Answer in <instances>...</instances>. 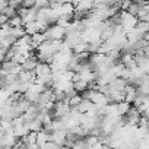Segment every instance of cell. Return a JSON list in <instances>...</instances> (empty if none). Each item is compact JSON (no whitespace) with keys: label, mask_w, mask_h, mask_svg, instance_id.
I'll return each mask as SVG.
<instances>
[{"label":"cell","mask_w":149,"mask_h":149,"mask_svg":"<svg viewBox=\"0 0 149 149\" xmlns=\"http://www.w3.org/2000/svg\"><path fill=\"white\" fill-rule=\"evenodd\" d=\"M44 35L47 40H63L66 37V28L58 24H54L44 31Z\"/></svg>","instance_id":"obj_1"},{"label":"cell","mask_w":149,"mask_h":149,"mask_svg":"<svg viewBox=\"0 0 149 149\" xmlns=\"http://www.w3.org/2000/svg\"><path fill=\"white\" fill-rule=\"evenodd\" d=\"M120 15H121V25L126 28V32L132 28H136L137 24H139V18L133 13H130L129 10H120Z\"/></svg>","instance_id":"obj_2"},{"label":"cell","mask_w":149,"mask_h":149,"mask_svg":"<svg viewBox=\"0 0 149 149\" xmlns=\"http://www.w3.org/2000/svg\"><path fill=\"white\" fill-rule=\"evenodd\" d=\"M101 32L102 28L101 26H94V28H86L82 31V40L86 42H92L97 40H101Z\"/></svg>","instance_id":"obj_3"},{"label":"cell","mask_w":149,"mask_h":149,"mask_svg":"<svg viewBox=\"0 0 149 149\" xmlns=\"http://www.w3.org/2000/svg\"><path fill=\"white\" fill-rule=\"evenodd\" d=\"M2 70H5L6 73L19 74V73L24 70V67H22V64L16 63L15 60H6V61H3V64H2Z\"/></svg>","instance_id":"obj_4"},{"label":"cell","mask_w":149,"mask_h":149,"mask_svg":"<svg viewBox=\"0 0 149 149\" xmlns=\"http://www.w3.org/2000/svg\"><path fill=\"white\" fill-rule=\"evenodd\" d=\"M127 79L124 78H116L111 84H108V89H110V94L111 92H120V91H124L126 86H127Z\"/></svg>","instance_id":"obj_5"},{"label":"cell","mask_w":149,"mask_h":149,"mask_svg":"<svg viewBox=\"0 0 149 149\" xmlns=\"http://www.w3.org/2000/svg\"><path fill=\"white\" fill-rule=\"evenodd\" d=\"M31 105H32V102H31L29 100H26L25 97H24L22 100H19V101H16V102H15V107H16V110H18L21 114H24V113H25Z\"/></svg>","instance_id":"obj_6"},{"label":"cell","mask_w":149,"mask_h":149,"mask_svg":"<svg viewBox=\"0 0 149 149\" xmlns=\"http://www.w3.org/2000/svg\"><path fill=\"white\" fill-rule=\"evenodd\" d=\"M26 124H28V127H29V130L31 132H41L42 129H44V123L37 117V118H34V120H29V121H26Z\"/></svg>","instance_id":"obj_7"},{"label":"cell","mask_w":149,"mask_h":149,"mask_svg":"<svg viewBox=\"0 0 149 149\" xmlns=\"http://www.w3.org/2000/svg\"><path fill=\"white\" fill-rule=\"evenodd\" d=\"M95 107H97V105H95V104H94L91 100H88V98H84V101H82V102H81V104H79L76 108H78L81 113H86V111H89V110H92V108H95Z\"/></svg>","instance_id":"obj_8"},{"label":"cell","mask_w":149,"mask_h":149,"mask_svg":"<svg viewBox=\"0 0 149 149\" xmlns=\"http://www.w3.org/2000/svg\"><path fill=\"white\" fill-rule=\"evenodd\" d=\"M13 130H15V134H16V137H25L31 130H29V127H28V124H26V121L24 123V124H21V126H16V127H13Z\"/></svg>","instance_id":"obj_9"},{"label":"cell","mask_w":149,"mask_h":149,"mask_svg":"<svg viewBox=\"0 0 149 149\" xmlns=\"http://www.w3.org/2000/svg\"><path fill=\"white\" fill-rule=\"evenodd\" d=\"M37 53H51V54H54L56 51H54V48H53V44H51V40H45L40 47H38V50H37Z\"/></svg>","instance_id":"obj_10"},{"label":"cell","mask_w":149,"mask_h":149,"mask_svg":"<svg viewBox=\"0 0 149 149\" xmlns=\"http://www.w3.org/2000/svg\"><path fill=\"white\" fill-rule=\"evenodd\" d=\"M38 61H40V60L37 58V56H34V57H28V58L25 60V63L22 64V67H24L25 70H35Z\"/></svg>","instance_id":"obj_11"},{"label":"cell","mask_w":149,"mask_h":149,"mask_svg":"<svg viewBox=\"0 0 149 149\" xmlns=\"http://www.w3.org/2000/svg\"><path fill=\"white\" fill-rule=\"evenodd\" d=\"M73 86H74V89H78L79 92H84L85 89H88L89 88V82H86L85 79H78V81H74L73 82Z\"/></svg>","instance_id":"obj_12"},{"label":"cell","mask_w":149,"mask_h":149,"mask_svg":"<svg viewBox=\"0 0 149 149\" xmlns=\"http://www.w3.org/2000/svg\"><path fill=\"white\" fill-rule=\"evenodd\" d=\"M113 35H114V25H107V26L102 29V32H101V40L105 41V40L111 38Z\"/></svg>","instance_id":"obj_13"},{"label":"cell","mask_w":149,"mask_h":149,"mask_svg":"<svg viewBox=\"0 0 149 149\" xmlns=\"http://www.w3.org/2000/svg\"><path fill=\"white\" fill-rule=\"evenodd\" d=\"M40 95H41V94H38V92H35V91H32V89H28V91L24 94V97H25L26 100H29L32 104H37V102H38Z\"/></svg>","instance_id":"obj_14"},{"label":"cell","mask_w":149,"mask_h":149,"mask_svg":"<svg viewBox=\"0 0 149 149\" xmlns=\"http://www.w3.org/2000/svg\"><path fill=\"white\" fill-rule=\"evenodd\" d=\"M117 105H118V113H120V116H126L127 114V111L130 110V107H132V102H129V101H120V102H117Z\"/></svg>","instance_id":"obj_15"},{"label":"cell","mask_w":149,"mask_h":149,"mask_svg":"<svg viewBox=\"0 0 149 149\" xmlns=\"http://www.w3.org/2000/svg\"><path fill=\"white\" fill-rule=\"evenodd\" d=\"M89 48V42H86V41H81V42H78L76 45L73 47V53H82V51H89L88 50Z\"/></svg>","instance_id":"obj_16"},{"label":"cell","mask_w":149,"mask_h":149,"mask_svg":"<svg viewBox=\"0 0 149 149\" xmlns=\"http://www.w3.org/2000/svg\"><path fill=\"white\" fill-rule=\"evenodd\" d=\"M84 101V95H79V94H76L74 97H72L70 100H69V104H70V107H78L81 102Z\"/></svg>","instance_id":"obj_17"},{"label":"cell","mask_w":149,"mask_h":149,"mask_svg":"<svg viewBox=\"0 0 149 149\" xmlns=\"http://www.w3.org/2000/svg\"><path fill=\"white\" fill-rule=\"evenodd\" d=\"M9 24H10L12 26H21V25H24V19H22L21 15H15L13 18L9 19Z\"/></svg>","instance_id":"obj_18"},{"label":"cell","mask_w":149,"mask_h":149,"mask_svg":"<svg viewBox=\"0 0 149 149\" xmlns=\"http://www.w3.org/2000/svg\"><path fill=\"white\" fill-rule=\"evenodd\" d=\"M140 8H142L140 5H137V3H134V2H132L127 10H129L130 13H133V15H136V16H137V13H139V10H140Z\"/></svg>","instance_id":"obj_19"},{"label":"cell","mask_w":149,"mask_h":149,"mask_svg":"<svg viewBox=\"0 0 149 149\" xmlns=\"http://www.w3.org/2000/svg\"><path fill=\"white\" fill-rule=\"evenodd\" d=\"M57 148H60V146H58V143H56L54 140H47V142L41 146V149H57Z\"/></svg>","instance_id":"obj_20"},{"label":"cell","mask_w":149,"mask_h":149,"mask_svg":"<svg viewBox=\"0 0 149 149\" xmlns=\"http://www.w3.org/2000/svg\"><path fill=\"white\" fill-rule=\"evenodd\" d=\"M37 5V0H22V6L25 8H34Z\"/></svg>","instance_id":"obj_21"},{"label":"cell","mask_w":149,"mask_h":149,"mask_svg":"<svg viewBox=\"0 0 149 149\" xmlns=\"http://www.w3.org/2000/svg\"><path fill=\"white\" fill-rule=\"evenodd\" d=\"M9 16L6 15V13H2V16H0V24H2V25H5V24H8L9 22Z\"/></svg>","instance_id":"obj_22"}]
</instances>
